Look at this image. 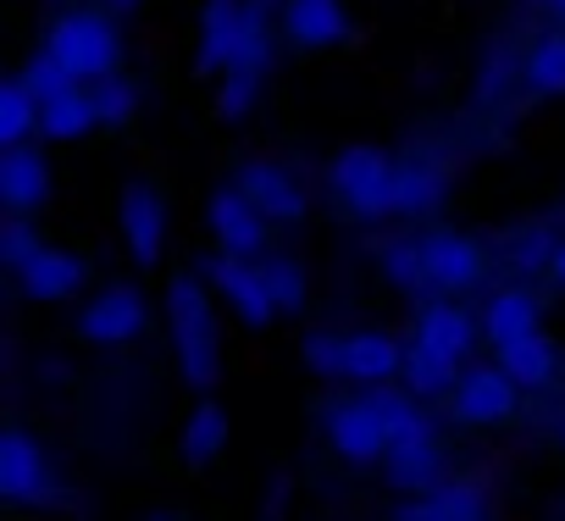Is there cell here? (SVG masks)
Segmentation results:
<instances>
[{"label":"cell","mask_w":565,"mask_h":521,"mask_svg":"<svg viewBox=\"0 0 565 521\" xmlns=\"http://www.w3.org/2000/svg\"><path fill=\"white\" fill-rule=\"evenodd\" d=\"M266 222H271V216H266L244 189H216V194L205 200V227H211V238H216L227 255H260Z\"/></svg>","instance_id":"9"},{"label":"cell","mask_w":565,"mask_h":521,"mask_svg":"<svg viewBox=\"0 0 565 521\" xmlns=\"http://www.w3.org/2000/svg\"><path fill=\"white\" fill-rule=\"evenodd\" d=\"M328 444H333V455H344L350 466H372V460H383L388 455V422H383V411H377V400L366 394V400H339L333 411H328Z\"/></svg>","instance_id":"7"},{"label":"cell","mask_w":565,"mask_h":521,"mask_svg":"<svg viewBox=\"0 0 565 521\" xmlns=\"http://www.w3.org/2000/svg\"><path fill=\"white\" fill-rule=\"evenodd\" d=\"M438 194H444L438 167H427V161H399V178H394V216H422V211L438 205Z\"/></svg>","instance_id":"25"},{"label":"cell","mask_w":565,"mask_h":521,"mask_svg":"<svg viewBox=\"0 0 565 521\" xmlns=\"http://www.w3.org/2000/svg\"><path fill=\"white\" fill-rule=\"evenodd\" d=\"M0 200H7L12 211H34L51 200V161L29 145H12L7 156H0Z\"/></svg>","instance_id":"17"},{"label":"cell","mask_w":565,"mask_h":521,"mask_svg":"<svg viewBox=\"0 0 565 521\" xmlns=\"http://www.w3.org/2000/svg\"><path fill=\"white\" fill-rule=\"evenodd\" d=\"M477 333H482V322H471L460 306L438 300V306H427V311L416 317V333H411V344H422V350H438V355H449V361H466V355H471V344H477Z\"/></svg>","instance_id":"18"},{"label":"cell","mask_w":565,"mask_h":521,"mask_svg":"<svg viewBox=\"0 0 565 521\" xmlns=\"http://www.w3.org/2000/svg\"><path fill=\"white\" fill-rule=\"evenodd\" d=\"M45 51H51L73 78H84V84L111 78L117 62H122V40H117V29H111L100 12H62V18L51 23V34H45Z\"/></svg>","instance_id":"3"},{"label":"cell","mask_w":565,"mask_h":521,"mask_svg":"<svg viewBox=\"0 0 565 521\" xmlns=\"http://www.w3.org/2000/svg\"><path fill=\"white\" fill-rule=\"evenodd\" d=\"M95 128H100V106H95V89H84V84L40 106V134L56 139V145H73Z\"/></svg>","instance_id":"21"},{"label":"cell","mask_w":565,"mask_h":521,"mask_svg":"<svg viewBox=\"0 0 565 521\" xmlns=\"http://www.w3.org/2000/svg\"><path fill=\"white\" fill-rule=\"evenodd\" d=\"M95 106H100V128H122L128 117H134V106H139V95H134V84L128 78H100L95 84Z\"/></svg>","instance_id":"32"},{"label":"cell","mask_w":565,"mask_h":521,"mask_svg":"<svg viewBox=\"0 0 565 521\" xmlns=\"http://www.w3.org/2000/svg\"><path fill=\"white\" fill-rule=\"evenodd\" d=\"M306 366L322 378H344V339L339 333H311L306 339Z\"/></svg>","instance_id":"36"},{"label":"cell","mask_w":565,"mask_h":521,"mask_svg":"<svg viewBox=\"0 0 565 521\" xmlns=\"http://www.w3.org/2000/svg\"><path fill=\"white\" fill-rule=\"evenodd\" d=\"M282 40L300 51H333L355 40V23L344 12V0H289L282 12Z\"/></svg>","instance_id":"12"},{"label":"cell","mask_w":565,"mask_h":521,"mask_svg":"<svg viewBox=\"0 0 565 521\" xmlns=\"http://www.w3.org/2000/svg\"><path fill=\"white\" fill-rule=\"evenodd\" d=\"M260 78L266 73H244V67H227L222 73V95H216V111L227 117V123H238L249 106H255V95H260Z\"/></svg>","instance_id":"31"},{"label":"cell","mask_w":565,"mask_h":521,"mask_svg":"<svg viewBox=\"0 0 565 521\" xmlns=\"http://www.w3.org/2000/svg\"><path fill=\"white\" fill-rule=\"evenodd\" d=\"M167 322H172V350H178V372L189 378V389H216L222 378V344H216V311H211V289L200 278H172L167 284Z\"/></svg>","instance_id":"1"},{"label":"cell","mask_w":565,"mask_h":521,"mask_svg":"<svg viewBox=\"0 0 565 521\" xmlns=\"http://www.w3.org/2000/svg\"><path fill=\"white\" fill-rule=\"evenodd\" d=\"M515 405H521V383H515L499 361H493V366H466V372L455 378V389H449V411H455V422H466V427L510 422Z\"/></svg>","instance_id":"4"},{"label":"cell","mask_w":565,"mask_h":521,"mask_svg":"<svg viewBox=\"0 0 565 521\" xmlns=\"http://www.w3.org/2000/svg\"><path fill=\"white\" fill-rule=\"evenodd\" d=\"M399 378H405V389H411V394H422V400H427V394H449V389H455V361H449V355H438V350L411 344V350H405V372H399Z\"/></svg>","instance_id":"27"},{"label":"cell","mask_w":565,"mask_h":521,"mask_svg":"<svg viewBox=\"0 0 565 521\" xmlns=\"http://www.w3.org/2000/svg\"><path fill=\"white\" fill-rule=\"evenodd\" d=\"M18 78H23V84H29V89H34V95H40V106H45V100H56V95H67V89H78V84H84V78H73V73H67V67H62V62H56V56H51V51H40V56H34V62H29V67H23V73H18Z\"/></svg>","instance_id":"30"},{"label":"cell","mask_w":565,"mask_h":521,"mask_svg":"<svg viewBox=\"0 0 565 521\" xmlns=\"http://www.w3.org/2000/svg\"><path fill=\"white\" fill-rule=\"evenodd\" d=\"M532 328H537V300L526 289H499L488 300V311H482V333H488L493 350L510 344V339H521V333H532Z\"/></svg>","instance_id":"23"},{"label":"cell","mask_w":565,"mask_h":521,"mask_svg":"<svg viewBox=\"0 0 565 521\" xmlns=\"http://www.w3.org/2000/svg\"><path fill=\"white\" fill-rule=\"evenodd\" d=\"M548 273H554V278H559V289H565V238H559V244H554V255H548Z\"/></svg>","instance_id":"37"},{"label":"cell","mask_w":565,"mask_h":521,"mask_svg":"<svg viewBox=\"0 0 565 521\" xmlns=\"http://www.w3.org/2000/svg\"><path fill=\"white\" fill-rule=\"evenodd\" d=\"M40 134V95L23 84V78H12V84H0V145H29Z\"/></svg>","instance_id":"24"},{"label":"cell","mask_w":565,"mask_h":521,"mask_svg":"<svg viewBox=\"0 0 565 521\" xmlns=\"http://www.w3.org/2000/svg\"><path fill=\"white\" fill-rule=\"evenodd\" d=\"M117 7H134V0H117Z\"/></svg>","instance_id":"39"},{"label":"cell","mask_w":565,"mask_h":521,"mask_svg":"<svg viewBox=\"0 0 565 521\" xmlns=\"http://www.w3.org/2000/svg\"><path fill=\"white\" fill-rule=\"evenodd\" d=\"M40 244H45V238H40L23 216H18V222H7V233H0V255H7V267H12V273H23V267H29V260L40 255Z\"/></svg>","instance_id":"35"},{"label":"cell","mask_w":565,"mask_h":521,"mask_svg":"<svg viewBox=\"0 0 565 521\" xmlns=\"http://www.w3.org/2000/svg\"><path fill=\"white\" fill-rule=\"evenodd\" d=\"M499 366H504L521 389H548L554 372H559V344H554L543 328H532V333L499 344Z\"/></svg>","instance_id":"20"},{"label":"cell","mask_w":565,"mask_h":521,"mask_svg":"<svg viewBox=\"0 0 565 521\" xmlns=\"http://www.w3.org/2000/svg\"><path fill=\"white\" fill-rule=\"evenodd\" d=\"M150 311H145V295L134 284H106L84 311H78V339L84 344H134L145 333Z\"/></svg>","instance_id":"6"},{"label":"cell","mask_w":565,"mask_h":521,"mask_svg":"<svg viewBox=\"0 0 565 521\" xmlns=\"http://www.w3.org/2000/svg\"><path fill=\"white\" fill-rule=\"evenodd\" d=\"M383 273H388L394 289H422V284H427L422 244H388V249H383Z\"/></svg>","instance_id":"33"},{"label":"cell","mask_w":565,"mask_h":521,"mask_svg":"<svg viewBox=\"0 0 565 521\" xmlns=\"http://www.w3.org/2000/svg\"><path fill=\"white\" fill-rule=\"evenodd\" d=\"M227 433H233L227 411H222L216 400H200V405L189 411V422H183V460H189V466H211V460L227 449Z\"/></svg>","instance_id":"22"},{"label":"cell","mask_w":565,"mask_h":521,"mask_svg":"<svg viewBox=\"0 0 565 521\" xmlns=\"http://www.w3.org/2000/svg\"><path fill=\"white\" fill-rule=\"evenodd\" d=\"M377 411H383V422H388V438H416V433H433L427 427V416H422V394H411V389H383L377 383Z\"/></svg>","instance_id":"28"},{"label":"cell","mask_w":565,"mask_h":521,"mask_svg":"<svg viewBox=\"0 0 565 521\" xmlns=\"http://www.w3.org/2000/svg\"><path fill=\"white\" fill-rule=\"evenodd\" d=\"M394 178H399V161L377 145H350L333 156L328 167V183L339 194V205L361 222H383L394 216Z\"/></svg>","instance_id":"2"},{"label":"cell","mask_w":565,"mask_h":521,"mask_svg":"<svg viewBox=\"0 0 565 521\" xmlns=\"http://www.w3.org/2000/svg\"><path fill=\"white\" fill-rule=\"evenodd\" d=\"M405 350L411 344H399L394 333H383V328H366V333H344V378L350 383H388V378H399L405 372Z\"/></svg>","instance_id":"15"},{"label":"cell","mask_w":565,"mask_h":521,"mask_svg":"<svg viewBox=\"0 0 565 521\" xmlns=\"http://www.w3.org/2000/svg\"><path fill=\"white\" fill-rule=\"evenodd\" d=\"M211 289L233 306V317L244 322V328H266L271 317H277V295H271V278H266V267L255 255H216L211 260Z\"/></svg>","instance_id":"5"},{"label":"cell","mask_w":565,"mask_h":521,"mask_svg":"<svg viewBox=\"0 0 565 521\" xmlns=\"http://www.w3.org/2000/svg\"><path fill=\"white\" fill-rule=\"evenodd\" d=\"M383 460H388V482L405 488V493H433V488L444 482V449L433 444V433L394 438Z\"/></svg>","instance_id":"16"},{"label":"cell","mask_w":565,"mask_h":521,"mask_svg":"<svg viewBox=\"0 0 565 521\" xmlns=\"http://www.w3.org/2000/svg\"><path fill=\"white\" fill-rule=\"evenodd\" d=\"M51 493V466H45V449L29 438V433H7L0 438V499L12 504H34Z\"/></svg>","instance_id":"13"},{"label":"cell","mask_w":565,"mask_h":521,"mask_svg":"<svg viewBox=\"0 0 565 521\" xmlns=\"http://www.w3.org/2000/svg\"><path fill=\"white\" fill-rule=\"evenodd\" d=\"M238 189H244L271 222H300V216H306V189L295 183V172H282L277 161H244V167H238Z\"/></svg>","instance_id":"14"},{"label":"cell","mask_w":565,"mask_h":521,"mask_svg":"<svg viewBox=\"0 0 565 521\" xmlns=\"http://www.w3.org/2000/svg\"><path fill=\"white\" fill-rule=\"evenodd\" d=\"M422 260H427V284L438 295H460V289H477L482 284V267H488V255L477 238L455 233V227H438L422 238Z\"/></svg>","instance_id":"8"},{"label":"cell","mask_w":565,"mask_h":521,"mask_svg":"<svg viewBox=\"0 0 565 521\" xmlns=\"http://www.w3.org/2000/svg\"><path fill=\"white\" fill-rule=\"evenodd\" d=\"M405 515H444V521H455V515H482V493L471 488V482H438L422 504H411Z\"/></svg>","instance_id":"29"},{"label":"cell","mask_w":565,"mask_h":521,"mask_svg":"<svg viewBox=\"0 0 565 521\" xmlns=\"http://www.w3.org/2000/svg\"><path fill=\"white\" fill-rule=\"evenodd\" d=\"M23 295L34 306H56V300H73L84 284H89V260L78 249H62V244H40V255L18 273Z\"/></svg>","instance_id":"11"},{"label":"cell","mask_w":565,"mask_h":521,"mask_svg":"<svg viewBox=\"0 0 565 521\" xmlns=\"http://www.w3.org/2000/svg\"><path fill=\"white\" fill-rule=\"evenodd\" d=\"M521 78H526L537 95H565V29L543 34V40L526 51V62H521Z\"/></svg>","instance_id":"26"},{"label":"cell","mask_w":565,"mask_h":521,"mask_svg":"<svg viewBox=\"0 0 565 521\" xmlns=\"http://www.w3.org/2000/svg\"><path fill=\"white\" fill-rule=\"evenodd\" d=\"M554 12H559V18H565V0H554Z\"/></svg>","instance_id":"38"},{"label":"cell","mask_w":565,"mask_h":521,"mask_svg":"<svg viewBox=\"0 0 565 521\" xmlns=\"http://www.w3.org/2000/svg\"><path fill=\"white\" fill-rule=\"evenodd\" d=\"M117 216H122V244L139 267H156L161 260V244H167V200L150 189V183H128L122 200H117Z\"/></svg>","instance_id":"10"},{"label":"cell","mask_w":565,"mask_h":521,"mask_svg":"<svg viewBox=\"0 0 565 521\" xmlns=\"http://www.w3.org/2000/svg\"><path fill=\"white\" fill-rule=\"evenodd\" d=\"M238 29H244V0H205V12H200V45H194V67H200V73H222V67L233 62Z\"/></svg>","instance_id":"19"},{"label":"cell","mask_w":565,"mask_h":521,"mask_svg":"<svg viewBox=\"0 0 565 521\" xmlns=\"http://www.w3.org/2000/svg\"><path fill=\"white\" fill-rule=\"evenodd\" d=\"M266 278H271V295H277V311H306V273L295 267V260H266Z\"/></svg>","instance_id":"34"}]
</instances>
